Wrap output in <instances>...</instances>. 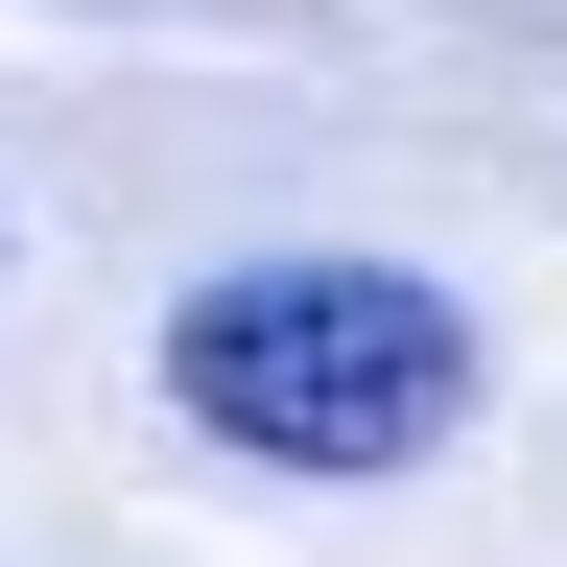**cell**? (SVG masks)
Segmentation results:
<instances>
[{
    "label": "cell",
    "instance_id": "1",
    "mask_svg": "<svg viewBox=\"0 0 567 567\" xmlns=\"http://www.w3.org/2000/svg\"><path fill=\"white\" fill-rule=\"evenodd\" d=\"M166 402L260 473H425L473 425V308L425 260H237L166 308Z\"/></svg>",
    "mask_w": 567,
    "mask_h": 567
}]
</instances>
